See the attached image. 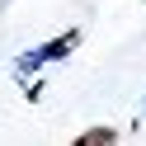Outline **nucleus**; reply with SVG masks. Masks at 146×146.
Wrapping results in <instances>:
<instances>
[{"label":"nucleus","mask_w":146,"mask_h":146,"mask_svg":"<svg viewBox=\"0 0 146 146\" xmlns=\"http://www.w3.org/2000/svg\"><path fill=\"white\" fill-rule=\"evenodd\" d=\"M71 146H118V132L113 127H90V132H80Z\"/></svg>","instance_id":"nucleus-2"},{"label":"nucleus","mask_w":146,"mask_h":146,"mask_svg":"<svg viewBox=\"0 0 146 146\" xmlns=\"http://www.w3.org/2000/svg\"><path fill=\"white\" fill-rule=\"evenodd\" d=\"M76 42H80V29H66L61 38L42 42V47H29L19 61H14V71H19V76H33V71H42V66H52V61H61L66 52H76Z\"/></svg>","instance_id":"nucleus-1"}]
</instances>
